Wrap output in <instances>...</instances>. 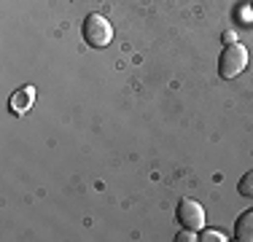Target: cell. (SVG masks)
Wrapping results in <instances>:
<instances>
[{
  "label": "cell",
  "mask_w": 253,
  "mask_h": 242,
  "mask_svg": "<svg viewBox=\"0 0 253 242\" xmlns=\"http://www.w3.org/2000/svg\"><path fill=\"white\" fill-rule=\"evenodd\" d=\"M175 240H178V242H194V240H200V237H194V232H191V229H183V232H180Z\"/></svg>",
  "instance_id": "ba28073f"
},
{
  "label": "cell",
  "mask_w": 253,
  "mask_h": 242,
  "mask_svg": "<svg viewBox=\"0 0 253 242\" xmlns=\"http://www.w3.org/2000/svg\"><path fill=\"white\" fill-rule=\"evenodd\" d=\"M175 218H178L180 226H183V229H191V232H197V229L205 226V210H202V204L194 202V199H189V197L178 202Z\"/></svg>",
  "instance_id": "3957f363"
},
{
  "label": "cell",
  "mask_w": 253,
  "mask_h": 242,
  "mask_svg": "<svg viewBox=\"0 0 253 242\" xmlns=\"http://www.w3.org/2000/svg\"><path fill=\"white\" fill-rule=\"evenodd\" d=\"M200 240H202V242H226V237H224L221 232H215V229H208V232H205Z\"/></svg>",
  "instance_id": "52a82bcc"
},
{
  "label": "cell",
  "mask_w": 253,
  "mask_h": 242,
  "mask_svg": "<svg viewBox=\"0 0 253 242\" xmlns=\"http://www.w3.org/2000/svg\"><path fill=\"white\" fill-rule=\"evenodd\" d=\"M251 8H253V3H251Z\"/></svg>",
  "instance_id": "30bf717a"
},
{
  "label": "cell",
  "mask_w": 253,
  "mask_h": 242,
  "mask_svg": "<svg viewBox=\"0 0 253 242\" xmlns=\"http://www.w3.org/2000/svg\"><path fill=\"white\" fill-rule=\"evenodd\" d=\"M33 100H35V89L33 86L19 89V92L11 97V111H14L16 116H25L30 108H33Z\"/></svg>",
  "instance_id": "277c9868"
},
{
  "label": "cell",
  "mask_w": 253,
  "mask_h": 242,
  "mask_svg": "<svg viewBox=\"0 0 253 242\" xmlns=\"http://www.w3.org/2000/svg\"><path fill=\"white\" fill-rule=\"evenodd\" d=\"M81 35L92 48H105L113 40V27H111V22H108L105 16L89 14L81 24Z\"/></svg>",
  "instance_id": "6da1fadb"
},
{
  "label": "cell",
  "mask_w": 253,
  "mask_h": 242,
  "mask_svg": "<svg viewBox=\"0 0 253 242\" xmlns=\"http://www.w3.org/2000/svg\"><path fill=\"white\" fill-rule=\"evenodd\" d=\"M245 65H248V48L243 43H229L218 57V76L232 81L245 70Z\"/></svg>",
  "instance_id": "7a4b0ae2"
},
{
  "label": "cell",
  "mask_w": 253,
  "mask_h": 242,
  "mask_svg": "<svg viewBox=\"0 0 253 242\" xmlns=\"http://www.w3.org/2000/svg\"><path fill=\"white\" fill-rule=\"evenodd\" d=\"M237 191L243 194V197L253 199V169H251V172H245L243 178H240V183H237Z\"/></svg>",
  "instance_id": "8992f818"
},
{
  "label": "cell",
  "mask_w": 253,
  "mask_h": 242,
  "mask_svg": "<svg viewBox=\"0 0 253 242\" xmlns=\"http://www.w3.org/2000/svg\"><path fill=\"white\" fill-rule=\"evenodd\" d=\"M224 43H237V38H234V33H224Z\"/></svg>",
  "instance_id": "9c48e42d"
},
{
  "label": "cell",
  "mask_w": 253,
  "mask_h": 242,
  "mask_svg": "<svg viewBox=\"0 0 253 242\" xmlns=\"http://www.w3.org/2000/svg\"><path fill=\"white\" fill-rule=\"evenodd\" d=\"M234 240L240 242H253V210H245L234 223Z\"/></svg>",
  "instance_id": "5b68a950"
}]
</instances>
